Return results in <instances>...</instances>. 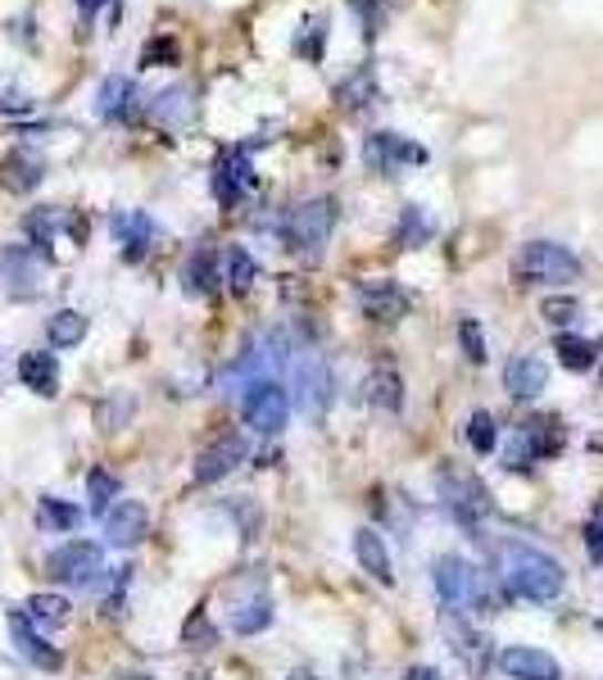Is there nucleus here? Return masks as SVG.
Returning <instances> with one entry per match:
<instances>
[{"instance_id": "nucleus-8", "label": "nucleus", "mask_w": 603, "mask_h": 680, "mask_svg": "<svg viewBox=\"0 0 603 680\" xmlns=\"http://www.w3.org/2000/svg\"><path fill=\"white\" fill-rule=\"evenodd\" d=\"M563 445H568V435H563L559 418H531L518 431V445L509 454V467H527V459L531 463L535 459H554V454H563Z\"/></svg>"}, {"instance_id": "nucleus-16", "label": "nucleus", "mask_w": 603, "mask_h": 680, "mask_svg": "<svg viewBox=\"0 0 603 680\" xmlns=\"http://www.w3.org/2000/svg\"><path fill=\"white\" fill-rule=\"evenodd\" d=\"M359 305L372 322H399L409 313V296L395 281H364L359 286Z\"/></svg>"}, {"instance_id": "nucleus-9", "label": "nucleus", "mask_w": 603, "mask_h": 680, "mask_svg": "<svg viewBox=\"0 0 603 680\" xmlns=\"http://www.w3.org/2000/svg\"><path fill=\"white\" fill-rule=\"evenodd\" d=\"M245 459H249L245 435H241V431H227V435H218L214 445H205V450L195 454V481H200V485H214V481H223L227 472H236Z\"/></svg>"}, {"instance_id": "nucleus-37", "label": "nucleus", "mask_w": 603, "mask_h": 680, "mask_svg": "<svg viewBox=\"0 0 603 680\" xmlns=\"http://www.w3.org/2000/svg\"><path fill=\"white\" fill-rule=\"evenodd\" d=\"M368 101H377V86H372V73L359 69L355 78H349V82L340 86V105H345V110H364Z\"/></svg>"}, {"instance_id": "nucleus-33", "label": "nucleus", "mask_w": 603, "mask_h": 680, "mask_svg": "<svg viewBox=\"0 0 603 680\" xmlns=\"http://www.w3.org/2000/svg\"><path fill=\"white\" fill-rule=\"evenodd\" d=\"M78 522H82V513H78L73 504H64V499H50V495H45V499L37 504V526L50 530V536H55V530H73Z\"/></svg>"}, {"instance_id": "nucleus-41", "label": "nucleus", "mask_w": 603, "mask_h": 680, "mask_svg": "<svg viewBox=\"0 0 603 680\" xmlns=\"http://www.w3.org/2000/svg\"><path fill=\"white\" fill-rule=\"evenodd\" d=\"M459 340H463V354L468 363H486V336L477 318H459Z\"/></svg>"}, {"instance_id": "nucleus-36", "label": "nucleus", "mask_w": 603, "mask_h": 680, "mask_svg": "<svg viewBox=\"0 0 603 680\" xmlns=\"http://www.w3.org/2000/svg\"><path fill=\"white\" fill-rule=\"evenodd\" d=\"M182 645H186V649H214V645H218V626L209 621L205 608H195V612L186 617V626H182Z\"/></svg>"}, {"instance_id": "nucleus-26", "label": "nucleus", "mask_w": 603, "mask_h": 680, "mask_svg": "<svg viewBox=\"0 0 603 680\" xmlns=\"http://www.w3.org/2000/svg\"><path fill=\"white\" fill-rule=\"evenodd\" d=\"M45 336H50V346L55 350H73V346H82V336H86V318L78 309H60L55 318L45 322Z\"/></svg>"}, {"instance_id": "nucleus-21", "label": "nucleus", "mask_w": 603, "mask_h": 680, "mask_svg": "<svg viewBox=\"0 0 603 680\" xmlns=\"http://www.w3.org/2000/svg\"><path fill=\"white\" fill-rule=\"evenodd\" d=\"M355 558H359V567H364L372 580H381V586H390V580H395V571H390V554H386V540L377 536L372 526L355 530Z\"/></svg>"}, {"instance_id": "nucleus-44", "label": "nucleus", "mask_w": 603, "mask_h": 680, "mask_svg": "<svg viewBox=\"0 0 603 680\" xmlns=\"http://www.w3.org/2000/svg\"><path fill=\"white\" fill-rule=\"evenodd\" d=\"M28 110H32L28 95H19V91H6V95H0V114H28Z\"/></svg>"}, {"instance_id": "nucleus-45", "label": "nucleus", "mask_w": 603, "mask_h": 680, "mask_svg": "<svg viewBox=\"0 0 603 680\" xmlns=\"http://www.w3.org/2000/svg\"><path fill=\"white\" fill-rule=\"evenodd\" d=\"M323 28H327V19L314 23V37H299V55H318L323 51Z\"/></svg>"}, {"instance_id": "nucleus-43", "label": "nucleus", "mask_w": 603, "mask_h": 680, "mask_svg": "<svg viewBox=\"0 0 603 680\" xmlns=\"http://www.w3.org/2000/svg\"><path fill=\"white\" fill-rule=\"evenodd\" d=\"M585 554H590V563L603 567V517H594V522L585 526Z\"/></svg>"}, {"instance_id": "nucleus-49", "label": "nucleus", "mask_w": 603, "mask_h": 680, "mask_svg": "<svg viewBox=\"0 0 603 680\" xmlns=\"http://www.w3.org/2000/svg\"><path fill=\"white\" fill-rule=\"evenodd\" d=\"M186 680H209V676H186Z\"/></svg>"}, {"instance_id": "nucleus-40", "label": "nucleus", "mask_w": 603, "mask_h": 680, "mask_svg": "<svg viewBox=\"0 0 603 680\" xmlns=\"http://www.w3.org/2000/svg\"><path fill=\"white\" fill-rule=\"evenodd\" d=\"M540 313H544V322H554V327H572L576 313H581V305H576L572 296H549V300L540 305Z\"/></svg>"}, {"instance_id": "nucleus-1", "label": "nucleus", "mask_w": 603, "mask_h": 680, "mask_svg": "<svg viewBox=\"0 0 603 680\" xmlns=\"http://www.w3.org/2000/svg\"><path fill=\"white\" fill-rule=\"evenodd\" d=\"M504 586L527 604H554L568 586V571L559 558L531 545H504Z\"/></svg>"}, {"instance_id": "nucleus-11", "label": "nucleus", "mask_w": 603, "mask_h": 680, "mask_svg": "<svg viewBox=\"0 0 603 680\" xmlns=\"http://www.w3.org/2000/svg\"><path fill=\"white\" fill-rule=\"evenodd\" d=\"M0 277H6L10 300H32L41 290V255L28 250V246L6 250V259H0Z\"/></svg>"}, {"instance_id": "nucleus-3", "label": "nucleus", "mask_w": 603, "mask_h": 680, "mask_svg": "<svg viewBox=\"0 0 603 680\" xmlns=\"http://www.w3.org/2000/svg\"><path fill=\"white\" fill-rule=\"evenodd\" d=\"M331 227H336V200L331 196H318V200H305V205L286 209V218L277 223V236L286 240V250L323 255Z\"/></svg>"}, {"instance_id": "nucleus-24", "label": "nucleus", "mask_w": 603, "mask_h": 680, "mask_svg": "<svg viewBox=\"0 0 603 680\" xmlns=\"http://www.w3.org/2000/svg\"><path fill=\"white\" fill-rule=\"evenodd\" d=\"M182 281H186V290H191V296H209V290L223 281V277H218V255H214L209 246H200V250L186 259V272H182Z\"/></svg>"}, {"instance_id": "nucleus-39", "label": "nucleus", "mask_w": 603, "mask_h": 680, "mask_svg": "<svg viewBox=\"0 0 603 680\" xmlns=\"http://www.w3.org/2000/svg\"><path fill=\"white\" fill-rule=\"evenodd\" d=\"M186 95H191V91H164L160 101H155V119L168 123V127L186 123V119H191V101H186Z\"/></svg>"}, {"instance_id": "nucleus-6", "label": "nucleus", "mask_w": 603, "mask_h": 680, "mask_svg": "<svg viewBox=\"0 0 603 680\" xmlns=\"http://www.w3.org/2000/svg\"><path fill=\"white\" fill-rule=\"evenodd\" d=\"M100 567H105V554L91 540H69L45 558V576L60 580V586H95Z\"/></svg>"}, {"instance_id": "nucleus-2", "label": "nucleus", "mask_w": 603, "mask_h": 680, "mask_svg": "<svg viewBox=\"0 0 603 680\" xmlns=\"http://www.w3.org/2000/svg\"><path fill=\"white\" fill-rule=\"evenodd\" d=\"M436 590H440V599L449 604V608H481V612H494L499 608V599H494V590H490V580H486V571H477L468 558H459V554H440L436 558Z\"/></svg>"}, {"instance_id": "nucleus-14", "label": "nucleus", "mask_w": 603, "mask_h": 680, "mask_svg": "<svg viewBox=\"0 0 603 680\" xmlns=\"http://www.w3.org/2000/svg\"><path fill=\"white\" fill-rule=\"evenodd\" d=\"M145 530H150V513L141 499H119L110 513H105V536L110 545L119 549H132L136 540H145Z\"/></svg>"}, {"instance_id": "nucleus-12", "label": "nucleus", "mask_w": 603, "mask_h": 680, "mask_svg": "<svg viewBox=\"0 0 603 680\" xmlns=\"http://www.w3.org/2000/svg\"><path fill=\"white\" fill-rule=\"evenodd\" d=\"M364 155H368V164H372L377 173H395L399 164H427V151H422V145L405 141L399 132H372Z\"/></svg>"}, {"instance_id": "nucleus-23", "label": "nucleus", "mask_w": 603, "mask_h": 680, "mask_svg": "<svg viewBox=\"0 0 603 680\" xmlns=\"http://www.w3.org/2000/svg\"><path fill=\"white\" fill-rule=\"evenodd\" d=\"M95 110H100V119H110V123H127L136 114V86L127 78H110L105 86H100Z\"/></svg>"}, {"instance_id": "nucleus-32", "label": "nucleus", "mask_w": 603, "mask_h": 680, "mask_svg": "<svg viewBox=\"0 0 603 680\" xmlns=\"http://www.w3.org/2000/svg\"><path fill=\"white\" fill-rule=\"evenodd\" d=\"M554 354H559V363L568 372H590L594 368V346H590V340H581V336H572V331H563L554 340Z\"/></svg>"}, {"instance_id": "nucleus-47", "label": "nucleus", "mask_w": 603, "mask_h": 680, "mask_svg": "<svg viewBox=\"0 0 603 680\" xmlns=\"http://www.w3.org/2000/svg\"><path fill=\"white\" fill-rule=\"evenodd\" d=\"M78 6H82V10L91 14V10H100V6H105V0H78Z\"/></svg>"}, {"instance_id": "nucleus-18", "label": "nucleus", "mask_w": 603, "mask_h": 680, "mask_svg": "<svg viewBox=\"0 0 603 680\" xmlns=\"http://www.w3.org/2000/svg\"><path fill=\"white\" fill-rule=\"evenodd\" d=\"M544 385H549V368H544L535 354L509 359V368H504V391H509L513 400H535Z\"/></svg>"}, {"instance_id": "nucleus-38", "label": "nucleus", "mask_w": 603, "mask_h": 680, "mask_svg": "<svg viewBox=\"0 0 603 680\" xmlns=\"http://www.w3.org/2000/svg\"><path fill=\"white\" fill-rule=\"evenodd\" d=\"M468 441H472L477 454H494V445H499V422H494L490 413H472V422H468Z\"/></svg>"}, {"instance_id": "nucleus-20", "label": "nucleus", "mask_w": 603, "mask_h": 680, "mask_svg": "<svg viewBox=\"0 0 603 680\" xmlns=\"http://www.w3.org/2000/svg\"><path fill=\"white\" fill-rule=\"evenodd\" d=\"M19 381L28 385L32 395H55L60 391V359L55 354H45V350H28L19 359Z\"/></svg>"}, {"instance_id": "nucleus-5", "label": "nucleus", "mask_w": 603, "mask_h": 680, "mask_svg": "<svg viewBox=\"0 0 603 680\" xmlns=\"http://www.w3.org/2000/svg\"><path fill=\"white\" fill-rule=\"evenodd\" d=\"M436 485H440V499L449 504V513H454L459 522H468V526H477L486 513H490V491L486 485L468 472V467H440L436 472Z\"/></svg>"}, {"instance_id": "nucleus-28", "label": "nucleus", "mask_w": 603, "mask_h": 680, "mask_svg": "<svg viewBox=\"0 0 603 680\" xmlns=\"http://www.w3.org/2000/svg\"><path fill=\"white\" fill-rule=\"evenodd\" d=\"M268 621H273V599L268 595H255L249 604H241L232 612V630H236V636H259V630H268Z\"/></svg>"}, {"instance_id": "nucleus-15", "label": "nucleus", "mask_w": 603, "mask_h": 680, "mask_svg": "<svg viewBox=\"0 0 603 680\" xmlns=\"http://www.w3.org/2000/svg\"><path fill=\"white\" fill-rule=\"evenodd\" d=\"M10 636H14V649H19L32 667H41V671H60V667H64L60 649L45 645V636H37V626L28 621V612H10Z\"/></svg>"}, {"instance_id": "nucleus-42", "label": "nucleus", "mask_w": 603, "mask_h": 680, "mask_svg": "<svg viewBox=\"0 0 603 680\" xmlns=\"http://www.w3.org/2000/svg\"><path fill=\"white\" fill-rule=\"evenodd\" d=\"M173 60H177V45L168 37H155L141 51V69H160V64H173Z\"/></svg>"}, {"instance_id": "nucleus-27", "label": "nucleus", "mask_w": 603, "mask_h": 680, "mask_svg": "<svg viewBox=\"0 0 603 680\" xmlns=\"http://www.w3.org/2000/svg\"><path fill=\"white\" fill-rule=\"evenodd\" d=\"M454 653L468 662L472 676H486V667H490V640L481 636V630L459 626V630H454Z\"/></svg>"}, {"instance_id": "nucleus-10", "label": "nucleus", "mask_w": 603, "mask_h": 680, "mask_svg": "<svg viewBox=\"0 0 603 680\" xmlns=\"http://www.w3.org/2000/svg\"><path fill=\"white\" fill-rule=\"evenodd\" d=\"M255 190V164H249L245 151H227L214 168V196L223 209H241V200Z\"/></svg>"}, {"instance_id": "nucleus-29", "label": "nucleus", "mask_w": 603, "mask_h": 680, "mask_svg": "<svg viewBox=\"0 0 603 680\" xmlns=\"http://www.w3.org/2000/svg\"><path fill=\"white\" fill-rule=\"evenodd\" d=\"M255 277H259V264H255V255H249V250L232 246V250L223 255V281L236 290V296H241V290L255 286Z\"/></svg>"}, {"instance_id": "nucleus-50", "label": "nucleus", "mask_w": 603, "mask_h": 680, "mask_svg": "<svg viewBox=\"0 0 603 680\" xmlns=\"http://www.w3.org/2000/svg\"><path fill=\"white\" fill-rule=\"evenodd\" d=\"M594 517H603V504H599V513H594Z\"/></svg>"}, {"instance_id": "nucleus-25", "label": "nucleus", "mask_w": 603, "mask_h": 680, "mask_svg": "<svg viewBox=\"0 0 603 680\" xmlns=\"http://www.w3.org/2000/svg\"><path fill=\"white\" fill-rule=\"evenodd\" d=\"M368 404L372 409H386V413H399V404H405V385H399V372L377 368L368 377Z\"/></svg>"}, {"instance_id": "nucleus-48", "label": "nucleus", "mask_w": 603, "mask_h": 680, "mask_svg": "<svg viewBox=\"0 0 603 680\" xmlns=\"http://www.w3.org/2000/svg\"><path fill=\"white\" fill-rule=\"evenodd\" d=\"M290 680H318L314 671H290Z\"/></svg>"}, {"instance_id": "nucleus-31", "label": "nucleus", "mask_w": 603, "mask_h": 680, "mask_svg": "<svg viewBox=\"0 0 603 680\" xmlns=\"http://www.w3.org/2000/svg\"><path fill=\"white\" fill-rule=\"evenodd\" d=\"M431 218L418 209V205H405V214H399V231H395V240H399V250H418L422 240H431Z\"/></svg>"}, {"instance_id": "nucleus-46", "label": "nucleus", "mask_w": 603, "mask_h": 680, "mask_svg": "<svg viewBox=\"0 0 603 680\" xmlns=\"http://www.w3.org/2000/svg\"><path fill=\"white\" fill-rule=\"evenodd\" d=\"M405 680H440V671L436 667H409Z\"/></svg>"}, {"instance_id": "nucleus-4", "label": "nucleus", "mask_w": 603, "mask_h": 680, "mask_svg": "<svg viewBox=\"0 0 603 680\" xmlns=\"http://www.w3.org/2000/svg\"><path fill=\"white\" fill-rule=\"evenodd\" d=\"M513 272L518 281H531V286H563L581 277V259L568 246H559V240H531V246H522Z\"/></svg>"}, {"instance_id": "nucleus-35", "label": "nucleus", "mask_w": 603, "mask_h": 680, "mask_svg": "<svg viewBox=\"0 0 603 680\" xmlns=\"http://www.w3.org/2000/svg\"><path fill=\"white\" fill-rule=\"evenodd\" d=\"M0 182H6L10 190H32L41 182V164L32 155H10L6 164H0Z\"/></svg>"}, {"instance_id": "nucleus-30", "label": "nucleus", "mask_w": 603, "mask_h": 680, "mask_svg": "<svg viewBox=\"0 0 603 680\" xmlns=\"http://www.w3.org/2000/svg\"><path fill=\"white\" fill-rule=\"evenodd\" d=\"M86 495H91V513L105 517V513L114 508V499L123 495V485H119V476H114V472H105V467H91V472H86Z\"/></svg>"}, {"instance_id": "nucleus-13", "label": "nucleus", "mask_w": 603, "mask_h": 680, "mask_svg": "<svg viewBox=\"0 0 603 680\" xmlns=\"http://www.w3.org/2000/svg\"><path fill=\"white\" fill-rule=\"evenodd\" d=\"M499 671H504L509 680H563L559 662L544 649H531V645H513V649L499 653Z\"/></svg>"}, {"instance_id": "nucleus-34", "label": "nucleus", "mask_w": 603, "mask_h": 680, "mask_svg": "<svg viewBox=\"0 0 603 680\" xmlns=\"http://www.w3.org/2000/svg\"><path fill=\"white\" fill-rule=\"evenodd\" d=\"M23 612H28V621H37V626H64V621L73 617L69 599H60V595H32Z\"/></svg>"}, {"instance_id": "nucleus-17", "label": "nucleus", "mask_w": 603, "mask_h": 680, "mask_svg": "<svg viewBox=\"0 0 603 680\" xmlns=\"http://www.w3.org/2000/svg\"><path fill=\"white\" fill-rule=\"evenodd\" d=\"M114 236L123 246V259L141 264L155 246V223H150V214H114Z\"/></svg>"}, {"instance_id": "nucleus-7", "label": "nucleus", "mask_w": 603, "mask_h": 680, "mask_svg": "<svg viewBox=\"0 0 603 680\" xmlns=\"http://www.w3.org/2000/svg\"><path fill=\"white\" fill-rule=\"evenodd\" d=\"M241 418L259 435H277L286 426V418H290V395L282 391L277 381H255L245 391V400H241Z\"/></svg>"}, {"instance_id": "nucleus-22", "label": "nucleus", "mask_w": 603, "mask_h": 680, "mask_svg": "<svg viewBox=\"0 0 603 680\" xmlns=\"http://www.w3.org/2000/svg\"><path fill=\"white\" fill-rule=\"evenodd\" d=\"M64 227H78L64 209H32V214L23 218V231H28V240L37 246V255H50V246L60 240Z\"/></svg>"}, {"instance_id": "nucleus-19", "label": "nucleus", "mask_w": 603, "mask_h": 680, "mask_svg": "<svg viewBox=\"0 0 603 680\" xmlns=\"http://www.w3.org/2000/svg\"><path fill=\"white\" fill-rule=\"evenodd\" d=\"M331 400V372L323 359H305L299 363V409H305L309 418H323Z\"/></svg>"}]
</instances>
